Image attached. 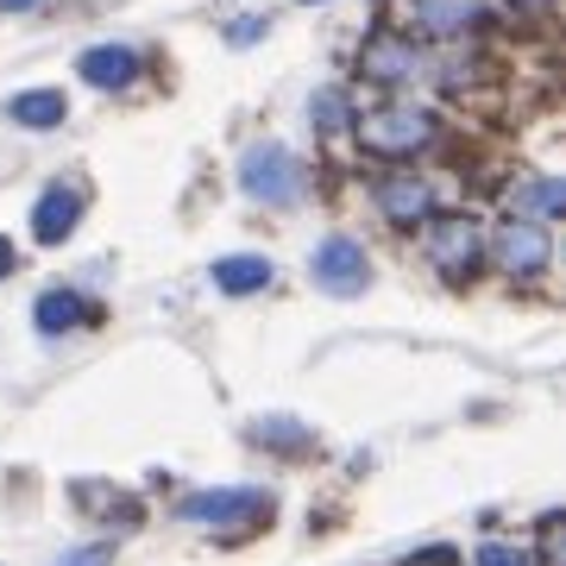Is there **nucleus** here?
<instances>
[{"label":"nucleus","instance_id":"nucleus-11","mask_svg":"<svg viewBox=\"0 0 566 566\" xmlns=\"http://www.w3.org/2000/svg\"><path fill=\"white\" fill-rule=\"evenodd\" d=\"M0 114L13 126H25V133H51V126H63L70 102H63V88H25V95H7Z\"/></svg>","mask_w":566,"mask_h":566},{"label":"nucleus","instance_id":"nucleus-3","mask_svg":"<svg viewBox=\"0 0 566 566\" xmlns=\"http://www.w3.org/2000/svg\"><path fill=\"white\" fill-rule=\"evenodd\" d=\"M182 523H202V528H221V535H245L271 516V497L264 491H196L177 504Z\"/></svg>","mask_w":566,"mask_h":566},{"label":"nucleus","instance_id":"nucleus-14","mask_svg":"<svg viewBox=\"0 0 566 566\" xmlns=\"http://www.w3.org/2000/svg\"><path fill=\"white\" fill-rule=\"evenodd\" d=\"M308 120H315V133H346L359 114H353V95L346 88H315L308 95Z\"/></svg>","mask_w":566,"mask_h":566},{"label":"nucleus","instance_id":"nucleus-19","mask_svg":"<svg viewBox=\"0 0 566 566\" xmlns=\"http://www.w3.org/2000/svg\"><path fill=\"white\" fill-rule=\"evenodd\" d=\"M259 39H264V20H259V13H245V20L227 25V44H259Z\"/></svg>","mask_w":566,"mask_h":566},{"label":"nucleus","instance_id":"nucleus-12","mask_svg":"<svg viewBox=\"0 0 566 566\" xmlns=\"http://www.w3.org/2000/svg\"><path fill=\"white\" fill-rule=\"evenodd\" d=\"M76 76L95 82V88H126V82L139 76V57H133L126 44H95V51L76 57Z\"/></svg>","mask_w":566,"mask_h":566},{"label":"nucleus","instance_id":"nucleus-4","mask_svg":"<svg viewBox=\"0 0 566 566\" xmlns=\"http://www.w3.org/2000/svg\"><path fill=\"white\" fill-rule=\"evenodd\" d=\"M359 76L385 82V88L428 82V51L416 44V32H378V39H365V51H359Z\"/></svg>","mask_w":566,"mask_h":566},{"label":"nucleus","instance_id":"nucleus-9","mask_svg":"<svg viewBox=\"0 0 566 566\" xmlns=\"http://www.w3.org/2000/svg\"><path fill=\"white\" fill-rule=\"evenodd\" d=\"M371 202H378V214L397 227H416L434 214V189H428L422 177H378V189H371Z\"/></svg>","mask_w":566,"mask_h":566},{"label":"nucleus","instance_id":"nucleus-5","mask_svg":"<svg viewBox=\"0 0 566 566\" xmlns=\"http://www.w3.org/2000/svg\"><path fill=\"white\" fill-rule=\"evenodd\" d=\"M491 259L504 264L510 277H542L547 259H554V233H547V221H535V214H510V221L491 233Z\"/></svg>","mask_w":566,"mask_h":566},{"label":"nucleus","instance_id":"nucleus-25","mask_svg":"<svg viewBox=\"0 0 566 566\" xmlns=\"http://www.w3.org/2000/svg\"><path fill=\"white\" fill-rule=\"evenodd\" d=\"M303 7H327V0H303Z\"/></svg>","mask_w":566,"mask_h":566},{"label":"nucleus","instance_id":"nucleus-8","mask_svg":"<svg viewBox=\"0 0 566 566\" xmlns=\"http://www.w3.org/2000/svg\"><path fill=\"white\" fill-rule=\"evenodd\" d=\"M485 20V0H403V25L409 32H422V39H465L472 25Z\"/></svg>","mask_w":566,"mask_h":566},{"label":"nucleus","instance_id":"nucleus-21","mask_svg":"<svg viewBox=\"0 0 566 566\" xmlns=\"http://www.w3.org/2000/svg\"><path fill=\"white\" fill-rule=\"evenodd\" d=\"M57 566H107V547H82V554H70V560Z\"/></svg>","mask_w":566,"mask_h":566},{"label":"nucleus","instance_id":"nucleus-20","mask_svg":"<svg viewBox=\"0 0 566 566\" xmlns=\"http://www.w3.org/2000/svg\"><path fill=\"white\" fill-rule=\"evenodd\" d=\"M504 13H516V20H535V13H547V0H504Z\"/></svg>","mask_w":566,"mask_h":566},{"label":"nucleus","instance_id":"nucleus-6","mask_svg":"<svg viewBox=\"0 0 566 566\" xmlns=\"http://www.w3.org/2000/svg\"><path fill=\"white\" fill-rule=\"evenodd\" d=\"M422 252H428V264H434L441 277H472V271H479V259H485V233H479V221H472V214L428 221Z\"/></svg>","mask_w":566,"mask_h":566},{"label":"nucleus","instance_id":"nucleus-2","mask_svg":"<svg viewBox=\"0 0 566 566\" xmlns=\"http://www.w3.org/2000/svg\"><path fill=\"white\" fill-rule=\"evenodd\" d=\"M240 182H245V196L264 208H290V202H303L308 196V170L296 164V151L277 139H264V145H245V158H240Z\"/></svg>","mask_w":566,"mask_h":566},{"label":"nucleus","instance_id":"nucleus-15","mask_svg":"<svg viewBox=\"0 0 566 566\" xmlns=\"http://www.w3.org/2000/svg\"><path fill=\"white\" fill-rule=\"evenodd\" d=\"M32 315H39L44 334H70V327L82 322V296H70V290H44Z\"/></svg>","mask_w":566,"mask_h":566},{"label":"nucleus","instance_id":"nucleus-17","mask_svg":"<svg viewBox=\"0 0 566 566\" xmlns=\"http://www.w3.org/2000/svg\"><path fill=\"white\" fill-rule=\"evenodd\" d=\"M516 208H528V214H535V221H547V214H554V208H560V182H523V189H516Z\"/></svg>","mask_w":566,"mask_h":566},{"label":"nucleus","instance_id":"nucleus-13","mask_svg":"<svg viewBox=\"0 0 566 566\" xmlns=\"http://www.w3.org/2000/svg\"><path fill=\"white\" fill-rule=\"evenodd\" d=\"M208 277H214V290H227V296H252V290H264L277 271H271V259H259V252H233V259H214Z\"/></svg>","mask_w":566,"mask_h":566},{"label":"nucleus","instance_id":"nucleus-16","mask_svg":"<svg viewBox=\"0 0 566 566\" xmlns=\"http://www.w3.org/2000/svg\"><path fill=\"white\" fill-rule=\"evenodd\" d=\"M252 441L259 447H283V453H303L315 434L303 422H290V416H271V422H252Z\"/></svg>","mask_w":566,"mask_h":566},{"label":"nucleus","instance_id":"nucleus-23","mask_svg":"<svg viewBox=\"0 0 566 566\" xmlns=\"http://www.w3.org/2000/svg\"><path fill=\"white\" fill-rule=\"evenodd\" d=\"M32 7H44V0H0V13H32Z\"/></svg>","mask_w":566,"mask_h":566},{"label":"nucleus","instance_id":"nucleus-7","mask_svg":"<svg viewBox=\"0 0 566 566\" xmlns=\"http://www.w3.org/2000/svg\"><path fill=\"white\" fill-rule=\"evenodd\" d=\"M308 277H315V290H327V296H359L365 283H371V259H365L359 240L327 233V240L315 245V259H308Z\"/></svg>","mask_w":566,"mask_h":566},{"label":"nucleus","instance_id":"nucleus-22","mask_svg":"<svg viewBox=\"0 0 566 566\" xmlns=\"http://www.w3.org/2000/svg\"><path fill=\"white\" fill-rule=\"evenodd\" d=\"M409 566H453V554H447V547H434V554H416Z\"/></svg>","mask_w":566,"mask_h":566},{"label":"nucleus","instance_id":"nucleus-10","mask_svg":"<svg viewBox=\"0 0 566 566\" xmlns=\"http://www.w3.org/2000/svg\"><path fill=\"white\" fill-rule=\"evenodd\" d=\"M76 214H82V196L76 189H44L39 196V208H32V240L39 245H63L70 233H76Z\"/></svg>","mask_w":566,"mask_h":566},{"label":"nucleus","instance_id":"nucleus-24","mask_svg":"<svg viewBox=\"0 0 566 566\" xmlns=\"http://www.w3.org/2000/svg\"><path fill=\"white\" fill-rule=\"evenodd\" d=\"M0 277H13V240H0Z\"/></svg>","mask_w":566,"mask_h":566},{"label":"nucleus","instance_id":"nucleus-1","mask_svg":"<svg viewBox=\"0 0 566 566\" xmlns=\"http://www.w3.org/2000/svg\"><path fill=\"white\" fill-rule=\"evenodd\" d=\"M353 133L378 158H416V151L434 145V114L416 102H385V107H371L365 120H353Z\"/></svg>","mask_w":566,"mask_h":566},{"label":"nucleus","instance_id":"nucleus-18","mask_svg":"<svg viewBox=\"0 0 566 566\" xmlns=\"http://www.w3.org/2000/svg\"><path fill=\"white\" fill-rule=\"evenodd\" d=\"M472 566H535V560H528L523 547H510V542H485Z\"/></svg>","mask_w":566,"mask_h":566}]
</instances>
